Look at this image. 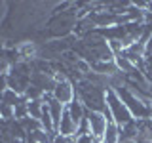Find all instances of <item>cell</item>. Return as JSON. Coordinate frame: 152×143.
<instances>
[{
  "label": "cell",
  "mask_w": 152,
  "mask_h": 143,
  "mask_svg": "<svg viewBox=\"0 0 152 143\" xmlns=\"http://www.w3.org/2000/svg\"><path fill=\"white\" fill-rule=\"evenodd\" d=\"M74 88H76V97L82 101L86 111H93V113L107 111V90L104 88H99V86L88 82L86 78L76 82Z\"/></svg>",
  "instance_id": "obj_1"
},
{
  "label": "cell",
  "mask_w": 152,
  "mask_h": 143,
  "mask_svg": "<svg viewBox=\"0 0 152 143\" xmlns=\"http://www.w3.org/2000/svg\"><path fill=\"white\" fill-rule=\"evenodd\" d=\"M114 92H116L118 97L126 103V107L129 109L131 116L135 118V120H148V118L152 116V105H150V101H146V99L139 97L137 94H133L126 84L114 88Z\"/></svg>",
  "instance_id": "obj_2"
},
{
  "label": "cell",
  "mask_w": 152,
  "mask_h": 143,
  "mask_svg": "<svg viewBox=\"0 0 152 143\" xmlns=\"http://www.w3.org/2000/svg\"><path fill=\"white\" fill-rule=\"evenodd\" d=\"M32 76V65L31 63H15L8 69V86L19 95H25V92L31 86Z\"/></svg>",
  "instance_id": "obj_3"
},
{
  "label": "cell",
  "mask_w": 152,
  "mask_h": 143,
  "mask_svg": "<svg viewBox=\"0 0 152 143\" xmlns=\"http://www.w3.org/2000/svg\"><path fill=\"white\" fill-rule=\"evenodd\" d=\"M107 109H108V113H110V120L116 122L118 126H126V124H129L131 120H135V118L131 116L129 109L126 107V103L118 97V94L114 92V90H107Z\"/></svg>",
  "instance_id": "obj_4"
},
{
  "label": "cell",
  "mask_w": 152,
  "mask_h": 143,
  "mask_svg": "<svg viewBox=\"0 0 152 143\" xmlns=\"http://www.w3.org/2000/svg\"><path fill=\"white\" fill-rule=\"evenodd\" d=\"M51 97L55 101H59L63 107H69L70 103L76 99V88L72 80H61V82H55L53 90H51Z\"/></svg>",
  "instance_id": "obj_5"
},
{
  "label": "cell",
  "mask_w": 152,
  "mask_h": 143,
  "mask_svg": "<svg viewBox=\"0 0 152 143\" xmlns=\"http://www.w3.org/2000/svg\"><path fill=\"white\" fill-rule=\"evenodd\" d=\"M86 118H88V126H89V136L93 137L95 141H101L104 132H107V126H108V118L104 113H93V111H88L86 113Z\"/></svg>",
  "instance_id": "obj_6"
},
{
  "label": "cell",
  "mask_w": 152,
  "mask_h": 143,
  "mask_svg": "<svg viewBox=\"0 0 152 143\" xmlns=\"http://www.w3.org/2000/svg\"><path fill=\"white\" fill-rule=\"evenodd\" d=\"M17 54H19V57H23V59L34 61L38 57V54H40V48H38L36 42L27 40V42H21V44L17 46Z\"/></svg>",
  "instance_id": "obj_7"
},
{
  "label": "cell",
  "mask_w": 152,
  "mask_h": 143,
  "mask_svg": "<svg viewBox=\"0 0 152 143\" xmlns=\"http://www.w3.org/2000/svg\"><path fill=\"white\" fill-rule=\"evenodd\" d=\"M66 111H69L70 118L74 120V124H76V126H80V124H82V122L86 120V113H88V111H86V107L82 105V101H80L78 97H76L74 101L70 103L69 107H66Z\"/></svg>",
  "instance_id": "obj_8"
},
{
  "label": "cell",
  "mask_w": 152,
  "mask_h": 143,
  "mask_svg": "<svg viewBox=\"0 0 152 143\" xmlns=\"http://www.w3.org/2000/svg\"><path fill=\"white\" fill-rule=\"evenodd\" d=\"M137 130H139V120H131L129 124H126V126H120V143L135 141Z\"/></svg>",
  "instance_id": "obj_9"
},
{
  "label": "cell",
  "mask_w": 152,
  "mask_h": 143,
  "mask_svg": "<svg viewBox=\"0 0 152 143\" xmlns=\"http://www.w3.org/2000/svg\"><path fill=\"white\" fill-rule=\"evenodd\" d=\"M114 63H116L118 71H120V73H122L124 76L131 74L133 71L137 69V67H135V65H133L131 61H129V59H127V57H126V54H120V55H116V57H114Z\"/></svg>",
  "instance_id": "obj_10"
},
{
  "label": "cell",
  "mask_w": 152,
  "mask_h": 143,
  "mask_svg": "<svg viewBox=\"0 0 152 143\" xmlns=\"http://www.w3.org/2000/svg\"><path fill=\"white\" fill-rule=\"evenodd\" d=\"M101 143H120V126L116 122H108Z\"/></svg>",
  "instance_id": "obj_11"
},
{
  "label": "cell",
  "mask_w": 152,
  "mask_h": 143,
  "mask_svg": "<svg viewBox=\"0 0 152 143\" xmlns=\"http://www.w3.org/2000/svg\"><path fill=\"white\" fill-rule=\"evenodd\" d=\"M0 99H2L4 103H8L10 107H13V109H15L17 105L23 101V95H19V94H15V92H13V90H10V88H8L6 92H4L2 95H0Z\"/></svg>",
  "instance_id": "obj_12"
},
{
  "label": "cell",
  "mask_w": 152,
  "mask_h": 143,
  "mask_svg": "<svg viewBox=\"0 0 152 143\" xmlns=\"http://www.w3.org/2000/svg\"><path fill=\"white\" fill-rule=\"evenodd\" d=\"M27 103H28V116L34 118V120H40L42 111H44V101L34 99V101H27Z\"/></svg>",
  "instance_id": "obj_13"
},
{
  "label": "cell",
  "mask_w": 152,
  "mask_h": 143,
  "mask_svg": "<svg viewBox=\"0 0 152 143\" xmlns=\"http://www.w3.org/2000/svg\"><path fill=\"white\" fill-rule=\"evenodd\" d=\"M8 88H10L8 86V73H0V95L6 92Z\"/></svg>",
  "instance_id": "obj_14"
},
{
  "label": "cell",
  "mask_w": 152,
  "mask_h": 143,
  "mask_svg": "<svg viewBox=\"0 0 152 143\" xmlns=\"http://www.w3.org/2000/svg\"><path fill=\"white\" fill-rule=\"evenodd\" d=\"M74 143H95V139L89 136V133H84V136H76Z\"/></svg>",
  "instance_id": "obj_15"
},
{
  "label": "cell",
  "mask_w": 152,
  "mask_h": 143,
  "mask_svg": "<svg viewBox=\"0 0 152 143\" xmlns=\"http://www.w3.org/2000/svg\"><path fill=\"white\" fill-rule=\"evenodd\" d=\"M127 143H135V141H127Z\"/></svg>",
  "instance_id": "obj_16"
},
{
  "label": "cell",
  "mask_w": 152,
  "mask_h": 143,
  "mask_svg": "<svg viewBox=\"0 0 152 143\" xmlns=\"http://www.w3.org/2000/svg\"><path fill=\"white\" fill-rule=\"evenodd\" d=\"M95 143H101V141H95Z\"/></svg>",
  "instance_id": "obj_17"
}]
</instances>
